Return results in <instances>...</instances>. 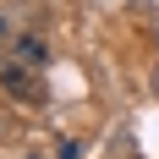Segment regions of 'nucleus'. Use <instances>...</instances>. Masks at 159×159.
Listing matches in <instances>:
<instances>
[{
  "instance_id": "obj_1",
  "label": "nucleus",
  "mask_w": 159,
  "mask_h": 159,
  "mask_svg": "<svg viewBox=\"0 0 159 159\" xmlns=\"http://www.w3.org/2000/svg\"><path fill=\"white\" fill-rule=\"evenodd\" d=\"M0 88L16 99V104H44V77H39V66H28V61H16V55H6L0 61Z\"/></svg>"
},
{
  "instance_id": "obj_2",
  "label": "nucleus",
  "mask_w": 159,
  "mask_h": 159,
  "mask_svg": "<svg viewBox=\"0 0 159 159\" xmlns=\"http://www.w3.org/2000/svg\"><path fill=\"white\" fill-rule=\"evenodd\" d=\"M11 55L28 61V66H44V61H49V44L39 39V33H22V39H11Z\"/></svg>"
},
{
  "instance_id": "obj_3",
  "label": "nucleus",
  "mask_w": 159,
  "mask_h": 159,
  "mask_svg": "<svg viewBox=\"0 0 159 159\" xmlns=\"http://www.w3.org/2000/svg\"><path fill=\"white\" fill-rule=\"evenodd\" d=\"M0 44H11V22H6V16H0Z\"/></svg>"
}]
</instances>
